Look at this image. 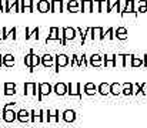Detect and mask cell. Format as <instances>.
I'll return each instance as SVG.
<instances>
[{"label": "cell", "mask_w": 147, "mask_h": 128, "mask_svg": "<svg viewBox=\"0 0 147 128\" xmlns=\"http://www.w3.org/2000/svg\"><path fill=\"white\" fill-rule=\"evenodd\" d=\"M13 105H14V103H7L3 107V120L6 123H13L14 120H17V113H14V110H11Z\"/></svg>", "instance_id": "cell-1"}, {"label": "cell", "mask_w": 147, "mask_h": 128, "mask_svg": "<svg viewBox=\"0 0 147 128\" xmlns=\"http://www.w3.org/2000/svg\"><path fill=\"white\" fill-rule=\"evenodd\" d=\"M76 33L77 30L74 27H63L61 29V39H63V46H66V42L67 40H73L76 37Z\"/></svg>", "instance_id": "cell-2"}, {"label": "cell", "mask_w": 147, "mask_h": 128, "mask_svg": "<svg viewBox=\"0 0 147 128\" xmlns=\"http://www.w3.org/2000/svg\"><path fill=\"white\" fill-rule=\"evenodd\" d=\"M69 64V57L66 56V54H57L56 56V70L59 71L61 67H64V66H67Z\"/></svg>", "instance_id": "cell-3"}, {"label": "cell", "mask_w": 147, "mask_h": 128, "mask_svg": "<svg viewBox=\"0 0 147 128\" xmlns=\"http://www.w3.org/2000/svg\"><path fill=\"white\" fill-rule=\"evenodd\" d=\"M51 92V85L49 83H40L39 84V100H42L43 95H49Z\"/></svg>", "instance_id": "cell-4"}, {"label": "cell", "mask_w": 147, "mask_h": 128, "mask_svg": "<svg viewBox=\"0 0 147 128\" xmlns=\"http://www.w3.org/2000/svg\"><path fill=\"white\" fill-rule=\"evenodd\" d=\"M32 13L33 11V0H22L20 1V13Z\"/></svg>", "instance_id": "cell-5"}, {"label": "cell", "mask_w": 147, "mask_h": 128, "mask_svg": "<svg viewBox=\"0 0 147 128\" xmlns=\"http://www.w3.org/2000/svg\"><path fill=\"white\" fill-rule=\"evenodd\" d=\"M39 85L34 83H26L24 84V94H32V95H37L39 94Z\"/></svg>", "instance_id": "cell-6"}, {"label": "cell", "mask_w": 147, "mask_h": 128, "mask_svg": "<svg viewBox=\"0 0 147 128\" xmlns=\"http://www.w3.org/2000/svg\"><path fill=\"white\" fill-rule=\"evenodd\" d=\"M50 13H61L63 10V0H51L50 1Z\"/></svg>", "instance_id": "cell-7"}, {"label": "cell", "mask_w": 147, "mask_h": 128, "mask_svg": "<svg viewBox=\"0 0 147 128\" xmlns=\"http://www.w3.org/2000/svg\"><path fill=\"white\" fill-rule=\"evenodd\" d=\"M120 13H121V14H126V13H136V10H134V0H126V1H124V7L121 9Z\"/></svg>", "instance_id": "cell-8"}, {"label": "cell", "mask_w": 147, "mask_h": 128, "mask_svg": "<svg viewBox=\"0 0 147 128\" xmlns=\"http://www.w3.org/2000/svg\"><path fill=\"white\" fill-rule=\"evenodd\" d=\"M50 1L49 0H39L37 1V10L40 13H49L50 11Z\"/></svg>", "instance_id": "cell-9"}, {"label": "cell", "mask_w": 147, "mask_h": 128, "mask_svg": "<svg viewBox=\"0 0 147 128\" xmlns=\"http://www.w3.org/2000/svg\"><path fill=\"white\" fill-rule=\"evenodd\" d=\"M67 92L70 95H80V84L79 83H70L67 84Z\"/></svg>", "instance_id": "cell-10"}, {"label": "cell", "mask_w": 147, "mask_h": 128, "mask_svg": "<svg viewBox=\"0 0 147 128\" xmlns=\"http://www.w3.org/2000/svg\"><path fill=\"white\" fill-rule=\"evenodd\" d=\"M114 36H116L117 39H120V40H126V39L129 37L127 29H126V27H117V29L114 30Z\"/></svg>", "instance_id": "cell-11"}, {"label": "cell", "mask_w": 147, "mask_h": 128, "mask_svg": "<svg viewBox=\"0 0 147 128\" xmlns=\"http://www.w3.org/2000/svg\"><path fill=\"white\" fill-rule=\"evenodd\" d=\"M61 34H60V30L57 27H50V34L47 37V43L51 42V40H60Z\"/></svg>", "instance_id": "cell-12"}, {"label": "cell", "mask_w": 147, "mask_h": 128, "mask_svg": "<svg viewBox=\"0 0 147 128\" xmlns=\"http://www.w3.org/2000/svg\"><path fill=\"white\" fill-rule=\"evenodd\" d=\"M90 33H92V39L93 40L94 39H104V31H103L101 27H92Z\"/></svg>", "instance_id": "cell-13"}, {"label": "cell", "mask_w": 147, "mask_h": 128, "mask_svg": "<svg viewBox=\"0 0 147 128\" xmlns=\"http://www.w3.org/2000/svg\"><path fill=\"white\" fill-rule=\"evenodd\" d=\"M74 118H76V113H74L73 110H66V111L63 113V120H64L66 123H73Z\"/></svg>", "instance_id": "cell-14"}, {"label": "cell", "mask_w": 147, "mask_h": 128, "mask_svg": "<svg viewBox=\"0 0 147 128\" xmlns=\"http://www.w3.org/2000/svg\"><path fill=\"white\" fill-rule=\"evenodd\" d=\"M54 91H56L57 95H64V94L67 92V84H64V83H57V84L54 85Z\"/></svg>", "instance_id": "cell-15"}, {"label": "cell", "mask_w": 147, "mask_h": 128, "mask_svg": "<svg viewBox=\"0 0 147 128\" xmlns=\"http://www.w3.org/2000/svg\"><path fill=\"white\" fill-rule=\"evenodd\" d=\"M29 117H30V113H29L27 110H20V111L17 113V120H19L20 123H27V121H29Z\"/></svg>", "instance_id": "cell-16"}, {"label": "cell", "mask_w": 147, "mask_h": 128, "mask_svg": "<svg viewBox=\"0 0 147 128\" xmlns=\"http://www.w3.org/2000/svg\"><path fill=\"white\" fill-rule=\"evenodd\" d=\"M67 10L70 13H77L80 9H79V1L77 0H69L67 3Z\"/></svg>", "instance_id": "cell-17"}, {"label": "cell", "mask_w": 147, "mask_h": 128, "mask_svg": "<svg viewBox=\"0 0 147 128\" xmlns=\"http://www.w3.org/2000/svg\"><path fill=\"white\" fill-rule=\"evenodd\" d=\"M4 94L6 95H14L16 94V85H14V83H6L4 84Z\"/></svg>", "instance_id": "cell-18"}, {"label": "cell", "mask_w": 147, "mask_h": 128, "mask_svg": "<svg viewBox=\"0 0 147 128\" xmlns=\"http://www.w3.org/2000/svg\"><path fill=\"white\" fill-rule=\"evenodd\" d=\"M53 63H54V57H53V56H50V54H45V56L42 57V64H43L45 67H50Z\"/></svg>", "instance_id": "cell-19"}, {"label": "cell", "mask_w": 147, "mask_h": 128, "mask_svg": "<svg viewBox=\"0 0 147 128\" xmlns=\"http://www.w3.org/2000/svg\"><path fill=\"white\" fill-rule=\"evenodd\" d=\"M92 6H93V0H83L82 1V11H86V13H92Z\"/></svg>", "instance_id": "cell-20"}, {"label": "cell", "mask_w": 147, "mask_h": 128, "mask_svg": "<svg viewBox=\"0 0 147 128\" xmlns=\"http://www.w3.org/2000/svg\"><path fill=\"white\" fill-rule=\"evenodd\" d=\"M3 64H4L6 67H11V66H14V56H11V54H6V56H3Z\"/></svg>", "instance_id": "cell-21"}, {"label": "cell", "mask_w": 147, "mask_h": 128, "mask_svg": "<svg viewBox=\"0 0 147 128\" xmlns=\"http://www.w3.org/2000/svg\"><path fill=\"white\" fill-rule=\"evenodd\" d=\"M110 1L109 0H100V13L106 11V13H110Z\"/></svg>", "instance_id": "cell-22"}, {"label": "cell", "mask_w": 147, "mask_h": 128, "mask_svg": "<svg viewBox=\"0 0 147 128\" xmlns=\"http://www.w3.org/2000/svg\"><path fill=\"white\" fill-rule=\"evenodd\" d=\"M97 91L100 92V94H103V95L109 94V92H110V84H107V83H101V84L97 87Z\"/></svg>", "instance_id": "cell-23"}, {"label": "cell", "mask_w": 147, "mask_h": 128, "mask_svg": "<svg viewBox=\"0 0 147 128\" xmlns=\"http://www.w3.org/2000/svg\"><path fill=\"white\" fill-rule=\"evenodd\" d=\"M96 90H97V87L93 84V83H87V84L84 85V92L89 94V95H93L96 92Z\"/></svg>", "instance_id": "cell-24"}, {"label": "cell", "mask_w": 147, "mask_h": 128, "mask_svg": "<svg viewBox=\"0 0 147 128\" xmlns=\"http://www.w3.org/2000/svg\"><path fill=\"white\" fill-rule=\"evenodd\" d=\"M40 63H42V57H39L37 54L32 53V64H30V68H34V67H37Z\"/></svg>", "instance_id": "cell-25"}, {"label": "cell", "mask_w": 147, "mask_h": 128, "mask_svg": "<svg viewBox=\"0 0 147 128\" xmlns=\"http://www.w3.org/2000/svg\"><path fill=\"white\" fill-rule=\"evenodd\" d=\"M90 64L98 67V66L101 64V57H100L98 54H93V56H92V60H90Z\"/></svg>", "instance_id": "cell-26"}, {"label": "cell", "mask_w": 147, "mask_h": 128, "mask_svg": "<svg viewBox=\"0 0 147 128\" xmlns=\"http://www.w3.org/2000/svg\"><path fill=\"white\" fill-rule=\"evenodd\" d=\"M120 91H121V87L117 84V83H113V84H110V92H111V94L117 95V94H120Z\"/></svg>", "instance_id": "cell-27"}, {"label": "cell", "mask_w": 147, "mask_h": 128, "mask_svg": "<svg viewBox=\"0 0 147 128\" xmlns=\"http://www.w3.org/2000/svg\"><path fill=\"white\" fill-rule=\"evenodd\" d=\"M139 11L147 13V0H139Z\"/></svg>", "instance_id": "cell-28"}, {"label": "cell", "mask_w": 147, "mask_h": 128, "mask_svg": "<svg viewBox=\"0 0 147 128\" xmlns=\"http://www.w3.org/2000/svg\"><path fill=\"white\" fill-rule=\"evenodd\" d=\"M100 13V0H93V6H92V13Z\"/></svg>", "instance_id": "cell-29"}, {"label": "cell", "mask_w": 147, "mask_h": 128, "mask_svg": "<svg viewBox=\"0 0 147 128\" xmlns=\"http://www.w3.org/2000/svg\"><path fill=\"white\" fill-rule=\"evenodd\" d=\"M32 114V121H42V114H43V111H39V114H36V111H32L30 113Z\"/></svg>", "instance_id": "cell-30"}, {"label": "cell", "mask_w": 147, "mask_h": 128, "mask_svg": "<svg viewBox=\"0 0 147 128\" xmlns=\"http://www.w3.org/2000/svg\"><path fill=\"white\" fill-rule=\"evenodd\" d=\"M113 33H114V29H113V27H110V29H109V30L104 33V37L107 36V39H110V40H111V39H114V37H116Z\"/></svg>", "instance_id": "cell-31"}, {"label": "cell", "mask_w": 147, "mask_h": 128, "mask_svg": "<svg viewBox=\"0 0 147 128\" xmlns=\"http://www.w3.org/2000/svg\"><path fill=\"white\" fill-rule=\"evenodd\" d=\"M124 94H131V84H124V90H123Z\"/></svg>", "instance_id": "cell-32"}, {"label": "cell", "mask_w": 147, "mask_h": 128, "mask_svg": "<svg viewBox=\"0 0 147 128\" xmlns=\"http://www.w3.org/2000/svg\"><path fill=\"white\" fill-rule=\"evenodd\" d=\"M131 66H133V67H136V66H142V60L137 58V57H133V63H131Z\"/></svg>", "instance_id": "cell-33"}, {"label": "cell", "mask_w": 147, "mask_h": 128, "mask_svg": "<svg viewBox=\"0 0 147 128\" xmlns=\"http://www.w3.org/2000/svg\"><path fill=\"white\" fill-rule=\"evenodd\" d=\"M32 31H33V30H32L30 27H26V31H24V33H26V40L32 39Z\"/></svg>", "instance_id": "cell-34"}, {"label": "cell", "mask_w": 147, "mask_h": 128, "mask_svg": "<svg viewBox=\"0 0 147 128\" xmlns=\"http://www.w3.org/2000/svg\"><path fill=\"white\" fill-rule=\"evenodd\" d=\"M0 118H1V115H0Z\"/></svg>", "instance_id": "cell-35"}]
</instances>
